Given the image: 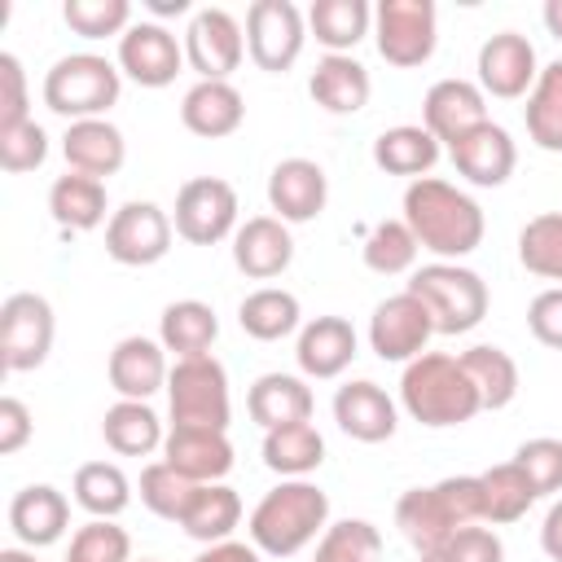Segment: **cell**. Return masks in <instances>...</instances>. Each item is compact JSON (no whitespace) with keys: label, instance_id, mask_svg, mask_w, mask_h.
I'll return each mask as SVG.
<instances>
[{"label":"cell","instance_id":"17","mask_svg":"<svg viewBox=\"0 0 562 562\" xmlns=\"http://www.w3.org/2000/svg\"><path fill=\"white\" fill-rule=\"evenodd\" d=\"M479 123H487V97H483L479 83H470V79H439V83H430V92L422 101V127L439 145L461 140Z\"/></svg>","mask_w":562,"mask_h":562},{"label":"cell","instance_id":"14","mask_svg":"<svg viewBox=\"0 0 562 562\" xmlns=\"http://www.w3.org/2000/svg\"><path fill=\"white\" fill-rule=\"evenodd\" d=\"M246 35L228 9H198L184 26V61L198 79H228L241 66Z\"/></svg>","mask_w":562,"mask_h":562},{"label":"cell","instance_id":"1","mask_svg":"<svg viewBox=\"0 0 562 562\" xmlns=\"http://www.w3.org/2000/svg\"><path fill=\"white\" fill-rule=\"evenodd\" d=\"M404 224L413 228L417 246L443 263L465 259L483 241V206L439 176H422L404 189Z\"/></svg>","mask_w":562,"mask_h":562},{"label":"cell","instance_id":"35","mask_svg":"<svg viewBox=\"0 0 562 562\" xmlns=\"http://www.w3.org/2000/svg\"><path fill=\"white\" fill-rule=\"evenodd\" d=\"M237 522H241V496L228 483H198L193 487V501H189V509L180 518L184 536H193L202 544L228 540Z\"/></svg>","mask_w":562,"mask_h":562},{"label":"cell","instance_id":"52","mask_svg":"<svg viewBox=\"0 0 562 562\" xmlns=\"http://www.w3.org/2000/svg\"><path fill=\"white\" fill-rule=\"evenodd\" d=\"M443 549L452 553V562H505V544H501V536L487 531V527H474V522L461 527Z\"/></svg>","mask_w":562,"mask_h":562},{"label":"cell","instance_id":"8","mask_svg":"<svg viewBox=\"0 0 562 562\" xmlns=\"http://www.w3.org/2000/svg\"><path fill=\"white\" fill-rule=\"evenodd\" d=\"M373 40L382 61L400 70L422 66L439 44V13L430 0H382L373 9Z\"/></svg>","mask_w":562,"mask_h":562},{"label":"cell","instance_id":"29","mask_svg":"<svg viewBox=\"0 0 562 562\" xmlns=\"http://www.w3.org/2000/svg\"><path fill=\"white\" fill-rule=\"evenodd\" d=\"M215 338H220V321H215L211 303H202V299H176L158 316V342L167 351H176V360L211 356Z\"/></svg>","mask_w":562,"mask_h":562},{"label":"cell","instance_id":"6","mask_svg":"<svg viewBox=\"0 0 562 562\" xmlns=\"http://www.w3.org/2000/svg\"><path fill=\"white\" fill-rule=\"evenodd\" d=\"M404 290L426 303L435 334H470L487 316V285L474 268L461 263H426L408 277Z\"/></svg>","mask_w":562,"mask_h":562},{"label":"cell","instance_id":"53","mask_svg":"<svg viewBox=\"0 0 562 562\" xmlns=\"http://www.w3.org/2000/svg\"><path fill=\"white\" fill-rule=\"evenodd\" d=\"M31 430H35L31 408H26L22 400L4 395V400H0V452H4V457H13V452L31 439Z\"/></svg>","mask_w":562,"mask_h":562},{"label":"cell","instance_id":"2","mask_svg":"<svg viewBox=\"0 0 562 562\" xmlns=\"http://www.w3.org/2000/svg\"><path fill=\"white\" fill-rule=\"evenodd\" d=\"M483 518V487L479 474L439 479L435 487H408L395 501V527L417 553L443 549L461 527Z\"/></svg>","mask_w":562,"mask_h":562},{"label":"cell","instance_id":"23","mask_svg":"<svg viewBox=\"0 0 562 562\" xmlns=\"http://www.w3.org/2000/svg\"><path fill=\"white\" fill-rule=\"evenodd\" d=\"M294 259V237L290 228L277 220V215H255L246 224H237L233 233V263L255 277V281H268V277H281Z\"/></svg>","mask_w":562,"mask_h":562},{"label":"cell","instance_id":"7","mask_svg":"<svg viewBox=\"0 0 562 562\" xmlns=\"http://www.w3.org/2000/svg\"><path fill=\"white\" fill-rule=\"evenodd\" d=\"M167 404H171V426H211L228 430L233 404H228V373L215 356H193L176 360L167 373Z\"/></svg>","mask_w":562,"mask_h":562},{"label":"cell","instance_id":"42","mask_svg":"<svg viewBox=\"0 0 562 562\" xmlns=\"http://www.w3.org/2000/svg\"><path fill=\"white\" fill-rule=\"evenodd\" d=\"M518 263L544 281H562V211H544L522 224Z\"/></svg>","mask_w":562,"mask_h":562},{"label":"cell","instance_id":"32","mask_svg":"<svg viewBox=\"0 0 562 562\" xmlns=\"http://www.w3.org/2000/svg\"><path fill=\"white\" fill-rule=\"evenodd\" d=\"M325 461V439L312 422H290L263 430V465L281 479H303Z\"/></svg>","mask_w":562,"mask_h":562},{"label":"cell","instance_id":"38","mask_svg":"<svg viewBox=\"0 0 562 562\" xmlns=\"http://www.w3.org/2000/svg\"><path fill=\"white\" fill-rule=\"evenodd\" d=\"M299 316H303L299 312V299L290 290H277V285H263V290L246 294L241 307H237V325L250 338H259V342H277L285 334H294L299 329Z\"/></svg>","mask_w":562,"mask_h":562},{"label":"cell","instance_id":"22","mask_svg":"<svg viewBox=\"0 0 562 562\" xmlns=\"http://www.w3.org/2000/svg\"><path fill=\"white\" fill-rule=\"evenodd\" d=\"M105 373H110V386L119 391V400H149L154 391L167 386V373H171L167 369V347L154 342V338H140V334L119 338L114 351H110Z\"/></svg>","mask_w":562,"mask_h":562},{"label":"cell","instance_id":"33","mask_svg":"<svg viewBox=\"0 0 562 562\" xmlns=\"http://www.w3.org/2000/svg\"><path fill=\"white\" fill-rule=\"evenodd\" d=\"M373 162L386 176H413V180H422L439 162V140L422 123H400V127H386L373 140Z\"/></svg>","mask_w":562,"mask_h":562},{"label":"cell","instance_id":"30","mask_svg":"<svg viewBox=\"0 0 562 562\" xmlns=\"http://www.w3.org/2000/svg\"><path fill=\"white\" fill-rule=\"evenodd\" d=\"M246 408L263 430L290 426V422H312V386L294 373H263V378H255Z\"/></svg>","mask_w":562,"mask_h":562},{"label":"cell","instance_id":"18","mask_svg":"<svg viewBox=\"0 0 562 562\" xmlns=\"http://www.w3.org/2000/svg\"><path fill=\"white\" fill-rule=\"evenodd\" d=\"M448 158L457 167V176H465L470 184L479 189H496L514 176V162H518V149H514V136L501 127V123H479L474 132H465L461 140L448 145Z\"/></svg>","mask_w":562,"mask_h":562},{"label":"cell","instance_id":"34","mask_svg":"<svg viewBox=\"0 0 562 562\" xmlns=\"http://www.w3.org/2000/svg\"><path fill=\"white\" fill-rule=\"evenodd\" d=\"M48 211L66 233H92L105 220V180L66 171L48 189Z\"/></svg>","mask_w":562,"mask_h":562},{"label":"cell","instance_id":"10","mask_svg":"<svg viewBox=\"0 0 562 562\" xmlns=\"http://www.w3.org/2000/svg\"><path fill=\"white\" fill-rule=\"evenodd\" d=\"M307 44V18L290 0H255L246 9V53L259 70L285 75Z\"/></svg>","mask_w":562,"mask_h":562},{"label":"cell","instance_id":"31","mask_svg":"<svg viewBox=\"0 0 562 562\" xmlns=\"http://www.w3.org/2000/svg\"><path fill=\"white\" fill-rule=\"evenodd\" d=\"M101 435L119 457H149L154 448H162V422L149 408V400H119L105 408L101 417Z\"/></svg>","mask_w":562,"mask_h":562},{"label":"cell","instance_id":"20","mask_svg":"<svg viewBox=\"0 0 562 562\" xmlns=\"http://www.w3.org/2000/svg\"><path fill=\"white\" fill-rule=\"evenodd\" d=\"M162 461L189 483H220L233 470V443L211 426H171L162 439Z\"/></svg>","mask_w":562,"mask_h":562},{"label":"cell","instance_id":"25","mask_svg":"<svg viewBox=\"0 0 562 562\" xmlns=\"http://www.w3.org/2000/svg\"><path fill=\"white\" fill-rule=\"evenodd\" d=\"M61 154H66V167L70 171L92 176V180H105V176H114L123 167L127 140H123V132L110 119H79V123L66 127Z\"/></svg>","mask_w":562,"mask_h":562},{"label":"cell","instance_id":"59","mask_svg":"<svg viewBox=\"0 0 562 562\" xmlns=\"http://www.w3.org/2000/svg\"><path fill=\"white\" fill-rule=\"evenodd\" d=\"M417 562H452L448 549H435V553H417Z\"/></svg>","mask_w":562,"mask_h":562},{"label":"cell","instance_id":"4","mask_svg":"<svg viewBox=\"0 0 562 562\" xmlns=\"http://www.w3.org/2000/svg\"><path fill=\"white\" fill-rule=\"evenodd\" d=\"M325 522H329V496L307 479H285L272 492H263V501L250 509L246 531L259 553L294 558L316 540V531H325Z\"/></svg>","mask_w":562,"mask_h":562},{"label":"cell","instance_id":"56","mask_svg":"<svg viewBox=\"0 0 562 562\" xmlns=\"http://www.w3.org/2000/svg\"><path fill=\"white\" fill-rule=\"evenodd\" d=\"M540 18H544V26H549V35H553V40H562V0H549Z\"/></svg>","mask_w":562,"mask_h":562},{"label":"cell","instance_id":"37","mask_svg":"<svg viewBox=\"0 0 562 562\" xmlns=\"http://www.w3.org/2000/svg\"><path fill=\"white\" fill-rule=\"evenodd\" d=\"M461 369L470 373L483 408H505L514 404L518 395V364L505 347H492V342H479L470 351H461Z\"/></svg>","mask_w":562,"mask_h":562},{"label":"cell","instance_id":"40","mask_svg":"<svg viewBox=\"0 0 562 562\" xmlns=\"http://www.w3.org/2000/svg\"><path fill=\"white\" fill-rule=\"evenodd\" d=\"M527 136L549 149V154H562V57L549 61L540 75H536V88L527 92Z\"/></svg>","mask_w":562,"mask_h":562},{"label":"cell","instance_id":"9","mask_svg":"<svg viewBox=\"0 0 562 562\" xmlns=\"http://www.w3.org/2000/svg\"><path fill=\"white\" fill-rule=\"evenodd\" d=\"M53 303L35 290H18L0 303V360L9 373H31L53 351Z\"/></svg>","mask_w":562,"mask_h":562},{"label":"cell","instance_id":"12","mask_svg":"<svg viewBox=\"0 0 562 562\" xmlns=\"http://www.w3.org/2000/svg\"><path fill=\"white\" fill-rule=\"evenodd\" d=\"M171 250V220L158 202H123L105 224V255L123 268H149Z\"/></svg>","mask_w":562,"mask_h":562},{"label":"cell","instance_id":"19","mask_svg":"<svg viewBox=\"0 0 562 562\" xmlns=\"http://www.w3.org/2000/svg\"><path fill=\"white\" fill-rule=\"evenodd\" d=\"M325 198H329V180L312 158H281L268 176V206L277 211L281 224L316 220L325 211Z\"/></svg>","mask_w":562,"mask_h":562},{"label":"cell","instance_id":"39","mask_svg":"<svg viewBox=\"0 0 562 562\" xmlns=\"http://www.w3.org/2000/svg\"><path fill=\"white\" fill-rule=\"evenodd\" d=\"M479 487H483V522H518L540 501L531 479L518 470V461H501V465L483 470Z\"/></svg>","mask_w":562,"mask_h":562},{"label":"cell","instance_id":"47","mask_svg":"<svg viewBox=\"0 0 562 562\" xmlns=\"http://www.w3.org/2000/svg\"><path fill=\"white\" fill-rule=\"evenodd\" d=\"M66 562H132V540L114 518H92L75 531Z\"/></svg>","mask_w":562,"mask_h":562},{"label":"cell","instance_id":"26","mask_svg":"<svg viewBox=\"0 0 562 562\" xmlns=\"http://www.w3.org/2000/svg\"><path fill=\"white\" fill-rule=\"evenodd\" d=\"M66 522H70V505L53 483H31L9 501V527L31 549L57 544L66 536Z\"/></svg>","mask_w":562,"mask_h":562},{"label":"cell","instance_id":"51","mask_svg":"<svg viewBox=\"0 0 562 562\" xmlns=\"http://www.w3.org/2000/svg\"><path fill=\"white\" fill-rule=\"evenodd\" d=\"M527 329H531L536 342L562 351V285H549V290H540V294L531 299V307H527Z\"/></svg>","mask_w":562,"mask_h":562},{"label":"cell","instance_id":"15","mask_svg":"<svg viewBox=\"0 0 562 562\" xmlns=\"http://www.w3.org/2000/svg\"><path fill=\"white\" fill-rule=\"evenodd\" d=\"M184 66V44L162 22H132L119 40V70L140 88H167Z\"/></svg>","mask_w":562,"mask_h":562},{"label":"cell","instance_id":"57","mask_svg":"<svg viewBox=\"0 0 562 562\" xmlns=\"http://www.w3.org/2000/svg\"><path fill=\"white\" fill-rule=\"evenodd\" d=\"M154 18H171V13H189V0H149Z\"/></svg>","mask_w":562,"mask_h":562},{"label":"cell","instance_id":"58","mask_svg":"<svg viewBox=\"0 0 562 562\" xmlns=\"http://www.w3.org/2000/svg\"><path fill=\"white\" fill-rule=\"evenodd\" d=\"M0 562H35V553H26V549H0Z\"/></svg>","mask_w":562,"mask_h":562},{"label":"cell","instance_id":"11","mask_svg":"<svg viewBox=\"0 0 562 562\" xmlns=\"http://www.w3.org/2000/svg\"><path fill=\"white\" fill-rule=\"evenodd\" d=\"M176 233L193 246H215L237 233V189L220 176H193L176 193Z\"/></svg>","mask_w":562,"mask_h":562},{"label":"cell","instance_id":"21","mask_svg":"<svg viewBox=\"0 0 562 562\" xmlns=\"http://www.w3.org/2000/svg\"><path fill=\"white\" fill-rule=\"evenodd\" d=\"M334 422L342 435H351L360 443H382L395 435L400 413H395V400L378 382L360 378V382H347L334 391Z\"/></svg>","mask_w":562,"mask_h":562},{"label":"cell","instance_id":"45","mask_svg":"<svg viewBox=\"0 0 562 562\" xmlns=\"http://www.w3.org/2000/svg\"><path fill=\"white\" fill-rule=\"evenodd\" d=\"M193 487L198 483H189L180 470H171L167 461H149L145 470H140V505L149 509V514H158V518H167V522H180L184 518V509H189V501H193Z\"/></svg>","mask_w":562,"mask_h":562},{"label":"cell","instance_id":"60","mask_svg":"<svg viewBox=\"0 0 562 562\" xmlns=\"http://www.w3.org/2000/svg\"><path fill=\"white\" fill-rule=\"evenodd\" d=\"M140 562H154V558H140Z\"/></svg>","mask_w":562,"mask_h":562},{"label":"cell","instance_id":"24","mask_svg":"<svg viewBox=\"0 0 562 562\" xmlns=\"http://www.w3.org/2000/svg\"><path fill=\"white\" fill-rule=\"evenodd\" d=\"M241 119H246V101L228 79H198L180 101V123L206 140L233 136Z\"/></svg>","mask_w":562,"mask_h":562},{"label":"cell","instance_id":"5","mask_svg":"<svg viewBox=\"0 0 562 562\" xmlns=\"http://www.w3.org/2000/svg\"><path fill=\"white\" fill-rule=\"evenodd\" d=\"M123 92V70L97 53H70L57 57L44 75V105L70 123L101 119Z\"/></svg>","mask_w":562,"mask_h":562},{"label":"cell","instance_id":"43","mask_svg":"<svg viewBox=\"0 0 562 562\" xmlns=\"http://www.w3.org/2000/svg\"><path fill=\"white\" fill-rule=\"evenodd\" d=\"M312 562H382V531L369 518L329 522L316 540Z\"/></svg>","mask_w":562,"mask_h":562},{"label":"cell","instance_id":"48","mask_svg":"<svg viewBox=\"0 0 562 562\" xmlns=\"http://www.w3.org/2000/svg\"><path fill=\"white\" fill-rule=\"evenodd\" d=\"M514 461H518V470L531 479L536 496L562 492V439H549V435L527 439V443H518Z\"/></svg>","mask_w":562,"mask_h":562},{"label":"cell","instance_id":"28","mask_svg":"<svg viewBox=\"0 0 562 562\" xmlns=\"http://www.w3.org/2000/svg\"><path fill=\"white\" fill-rule=\"evenodd\" d=\"M307 92H312V101H316L321 110H329V114H356V110L369 105L373 83H369V70H364L351 53H325V57L316 61L312 79H307Z\"/></svg>","mask_w":562,"mask_h":562},{"label":"cell","instance_id":"41","mask_svg":"<svg viewBox=\"0 0 562 562\" xmlns=\"http://www.w3.org/2000/svg\"><path fill=\"white\" fill-rule=\"evenodd\" d=\"M70 492H75V501L92 518H119L132 505V483H127V474L114 461H88V465H79Z\"/></svg>","mask_w":562,"mask_h":562},{"label":"cell","instance_id":"3","mask_svg":"<svg viewBox=\"0 0 562 562\" xmlns=\"http://www.w3.org/2000/svg\"><path fill=\"white\" fill-rule=\"evenodd\" d=\"M400 404L413 422L435 426V430L439 426H461L483 408L470 373L461 369V356H448V351H422L417 360L404 364Z\"/></svg>","mask_w":562,"mask_h":562},{"label":"cell","instance_id":"13","mask_svg":"<svg viewBox=\"0 0 562 562\" xmlns=\"http://www.w3.org/2000/svg\"><path fill=\"white\" fill-rule=\"evenodd\" d=\"M430 334H435V321H430L426 303L417 294H408V290L382 299L373 307V316H369V347H373L378 360H391V364L417 360L426 351Z\"/></svg>","mask_w":562,"mask_h":562},{"label":"cell","instance_id":"46","mask_svg":"<svg viewBox=\"0 0 562 562\" xmlns=\"http://www.w3.org/2000/svg\"><path fill=\"white\" fill-rule=\"evenodd\" d=\"M61 18L83 40H105V35L123 40V31L132 26V4L127 0H66Z\"/></svg>","mask_w":562,"mask_h":562},{"label":"cell","instance_id":"54","mask_svg":"<svg viewBox=\"0 0 562 562\" xmlns=\"http://www.w3.org/2000/svg\"><path fill=\"white\" fill-rule=\"evenodd\" d=\"M193 562H259V549L241 540H220V544H206Z\"/></svg>","mask_w":562,"mask_h":562},{"label":"cell","instance_id":"36","mask_svg":"<svg viewBox=\"0 0 562 562\" xmlns=\"http://www.w3.org/2000/svg\"><path fill=\"white\" fill-rule=\"evenodd\" d=\"M373 26V9L364 0H316L307 9V31L329 53H351Z\"/></svg>","mask_w":562,"mask_h":562},{"label":"cell","instance_id":"50","mask_svg":"<svg viewBox=\"0 0 562 562\" xmlns=\"http://www.w3.org/2000/svg\"><path fill=\"white\" fill-rule=\"evenodd\" d=\"M26 123V70L13 53H0V132Z\"/></svg>","mask_w":562,"mask_h":562},{"label":"cell","instance_id":"27","mask_svg":"<svg viewBox=\"0 0 562 562\" xmlns=\"http://www.w3.org/2000/svg\"><path fill=\"white\" fill-rule=\"evenodd\" d=\"M294 360L307 378H338L356 360V329L342 316H316L299 329Z\"/></svg>","mask_w":562,"mask_h":562},{"label":"cell","instance_id":"55","mask_svg":"<svg viewBox=\"0 0 562 562\" xmlns=\"http://www.w3.org/2000/svg\"><path fill=\"white\" fill-rule=\"evenodd\" d=\"M540 549L553 562H562V501H553L549 514H544V522H540Z\"/></svg>","mask_w":562,"mask_h":562},{"label":"cell","instance_id":"16","mask_svg":"<svg viewBox=\"0 0 562 562\" xmlns=\"http://www.w3.org/2000/svg\"><path fill=\"white\" fill-rule=\"evenodd\" d=\"M536 48L527 35L518 31H496L483 40L479 48V88L483 97H501V101H514L522 97L527 88H536Z\"/></svg>","mask_w":562,"mask_h":562},{"label":"cell","instance_id":"49","mask_svg":"<svg viewBox=\"0 0 562 562\" xmlns=\"http://www.w3.org/2000/svg\"><path fill=\"white\" fill-rule=\"evenodd\" d=\"M44 158H48V132H44L35 119H26V123L0 132V167H4L9 176L35 171Z\"/></svg>","mask_w":562,"mask_h":562},{"label":"cell","instance_id":"44","mask_svg":"<svg viewBox=\"0 0 562 562\" xmlns=\"http://www.w3.org/2000/svg\"><path fill=\"white\" fill-rule=\"evenodd\" d=\"M417 237L404 220H378L364 237V268L369 272H382V277H395V272H408L417 263Z\"/></svg>","mask_w":562,"mask_h":562}]
</instances>
